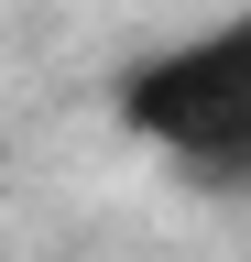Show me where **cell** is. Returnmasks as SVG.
<instances>
[{
	"label": "cell",
	"instance_id": "obj_1",
	"mask_svg": "<svg viewBox=\"0 0 251 262\" xmlns=\"http://www.w3.org/2000/svg\"><path fill=\"white\" fill-rule=\"evenodd\" d=\"M120 120L164 142L186 175H240L251 164V11L186 33L120 77Z\"/></svg>",
	"mask_w": 251,
	"mask_h": 262
}]
</instances>
